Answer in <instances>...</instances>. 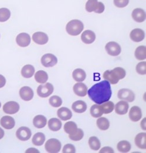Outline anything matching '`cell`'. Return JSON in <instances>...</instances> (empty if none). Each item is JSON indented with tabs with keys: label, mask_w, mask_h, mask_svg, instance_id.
I'll use <instances>...</instances> for the list:
<instances>
[{
	"label": "cell",
	"mask_w": 146,
	"mask_h": 153,
	"mask_svg": "<svg viewBox=\"0 0 146 153\" xmlns=\"http://www.w3.org/2000/svg\"><path fill=\"white\" fill-rule=\"evenodd\" d=\"M34 91L32 88L28 86L23 87L19 90L20 97L26 101L31 100L34 97Z\"/></svg>",
	"instance_id": "obj_11"
},
{
	"label": "cell",
	"mask_w": 146,
	"mask_h": 153,
	"mask_svg": "<svg viewBox=\"0 0 146 153\" xmlns=\"http://www.w3.org/2000/svg\"><path fill=\"white\" fill-rule=\"evenodd\" d=\"M84 136V133L83 130L80 128H77L76 132L74 134L69 135V137L71 140L74 141H78L81 140Z\"/></svg>",
	"instance_id": "obj_41"
},
{
	"label": "cell",
	"mask_w": 146,
	"mask_h": 153,
	"mask_svg": "<svg viewBox=\"0 0 146 153\" xmlns=\"http://www.w3.org/2000/svg\"><path fill=\"white\" fill-rule=\"evenodd\" d=\"M51 105L55 108H58L62 104V100L60 97L58 96H52L49 100Z\"/></svg>",
	"instance_id": "obj_40"
},
{
	"label": "cell",
	"mask_w": 146,
	"mask_h": 153,
	"mask_svg": "<svg viewBox=\"0 0 146 153\" xmlns=\"http://www.w3.org/2000/svg\"><path fill=\"white\" fill-rule=\"evenodd\" d=\"M11 17L10 11L6 8H0V22H5Z\"/></svg>",
	"instance_id": "obj_39"
},
{
	"label": "cell",
	"mask_w": 146,
	"mask_h": 153,
	"mask_svg": "<svg viewBox=\"0 0 146 153\" xmlns=\"http://www.w3.org/2000/svg\"><path fill=\"white\" fill-rule=\"evenodd\" d=\"M45 148L48 153H59L61 149V143L56 138H51L46 142Z\"/></svg>",
	"instance_id": "obj_4"
},
{
	"label": "cell",
	"mask_w": 146,
	"mask_h": 153,
	"mask_svg": "<svg viewBox=\"0 0 146 153\" xmlns=\"http://www.w3.org/2000/svg\"><path fill=\"white\" fill-rule=\"evenodd\" d=\"M47 123L46 118L42 115H38L33 120V124L37 128H42Z\"/></svg>",
	"instance_id": "obj_24"
},
{
	"label": "cell",
	"mask_w": 146,
	"mask_h": 153,
	"mask_svg": "<svg viewBox=\"0 0 146 153\" xmlns=\"http://www.w3.org/2000/svg\"><path fill=\"white\" fill-rule=\"evenodd\" d=\"M128 116L132 121L137 122L142 117V110L139 107L133 106L130 110Z\"/></svg>",
	"instance_id": "obj_15"
},
{
	"label": "cell",
	"mask_w": 146,
	"mask_h": 153,
	"mask_svg": "<svg viewBox=\"0 0 146 153\" xmlns=\"http://www.w3.org/2000/svg\"><path fill=\"white\" fill-rule=\"evenodd\" d=\"M117 149L120 153H128L131 150V144L128 141L123 140L118 143Z\"/></svg>",
	"instance_id": "obj_28"
},
{
	"label": "cell",
	"mask_w": 146,
	"mask_h": 153,
	"mask_svg": "<svg viewBox=\"0 0 146 153\" xmlns=\"http://www.w3.org/2000/svg\"><path fill=\"white\" fill-rule=\"evenodd\" d=\"M45 141V134L42 133H37L32 137V143L36 146H41L44 144Z\"/></svg>",
	"instance_id": "obj_33"
},
{
	"label": "cell",
	"mask_w": 146,
	"mask_h": 153,
	"mask_svg": "<svg viewBox=\"0 0 146 153\" xmlns=\"http://www.w3.org/2000/svg\"><path fill=\"white\" fill-rule=\"evenodd\" d=\"M137 73L140 74L144 76L146 74V62L145 61H142L139 62L136 68Z\"/></svg>",
	"instance_id": "obj_42"
},
{
	"label": "cell",
	"mask_w": 146,
	"mask_h": 153,
	"mask_svg": "<svg viewBox=\"0 0 146 153\" xmlns=\"http://www.w3.org/2000/svg\"><path fill=\"white\" fill-rule=\"evenodd\" d=\"M16 42L19 47H28L31 43V37L27 33H20L16 38Z\"/></svg>",
	"instance_id": "obj_12"
},
{
	"label": "cell",
	"mask_w": 146,
	"mask_h": 153,
	"mask_svg": "<svg viewBox=\"0 0 146 153\" xmlns=\"http://www.w3.org/2000/svg\"><path fill=\"white\" fill-rule=\"evenodd\" d=\"M111 93L110 84L106 80L93 85L88 91L89 97L97 104H101L109 101L111 97Z\"/></svg>",
	"instance_id": "obj_1"
},
{
	"label": "cell",
	"mask_w": 146,
	"mask_h": 153,
	"mask_svg": "<svg viewBox=\"0 0 146 153\" xmlns=\"http://www.w3.org/2000/svg\"><path fill=\"white\" fill-rule=\"evenodd\" d=\"M146 118H145L141 122V127L142 129L146 131Z\"/></svg>",
	"instance_id": "obj_47"
},
{
	"label": "cell",
	"mask_w": 146,
	"mask_h": 153,
	"mask_svg": "<svg viewBox=\"0 0 146 153\" xmlns=\"http://www.w3.org/2000/svg\"><path fill=\"white\" fill-rule=\"evenodd\" d=\"M103 78L109 81V82H110V84H116L117 83H118V82L119 81L115 76H114V74H113V73L111 72V71L110 70H107L104 73H103Z\"/></svg>",
	"instance_id": "obj_37"
},
{
	"label": "cell",
	"mask_w": 146,
	"mask_h": 153,
	"mask_svg": "<svg viewBox=\"0 0 146 153\" xmlns=\"http://www.w3.org/2000/svg\"><path fill=\"white\" fill-rule=\"evenodd\" d=\"M81 39L85 44H91L96 39L95 33L91 30H86L82 33L81 36Z\"/></svg>",
	"instance_id": "obj_21"
},
{
	"label": "cell",
	"mask_w": 146,
	"mask_h": 153,
	"mask_svg": "<svg viewBox=\"0 0 146 153\" xmlns=\"http://www.w3.org/2000/svg\"><path fill=\"white\" fill-rule=\"evenodd\" d=\"M103 114H108L111 113L114 109V104L112 101H108L100 104Z\"/></svg>",
	"instance_id": "obj_29"
},
{
	"label": "cell",
	"mask_w": 146,
	"mask_h": 153,
	"mask_svg": "<svg viewBox=\"0 0 146 153\" xmlns=\"http://www.w3.org/2000/svg\"><path fill=\"white\" fill-rule=\"evenodd\" d=\"M77 130V124L73 121H68L64 125L65 131L69 135L74 134Z\"/></svg>",
	"instance_id": "obj_31"
},
{
	"label": "cell",
	"mask_w": 146,
	"mask_h": 153,
	"mask_svg": "<svg viewBox=\"0 0 146 153\" xmlns=\"http://www.w3.org/2000/svg\"><path fill=\"white\" fill-rule=\"evenodd\" d=\"M30 152H34V153H39V152L35 149H34V148H31V149H28L25 153H30Z\"/></svg>",
	"instance_id": "obj_48"
},
{
	"label": "cell",
	"mask_w": 146,
	"mask_h": 153,
	"mask_svg": "<svg viewBox=\"0 0 146 153\" xmlns=\"http://www.w3.org/2000/svg\"><path fill=\"white\" fill-rule=\"evenodd\" d=\"M111 71L118 80L122 79L126 76V71L122 67H116Z\"/></svg>",
	"instance_id": "obj_38"
},
{
	"label": "cell",
	"mask_w": 146,
	"mask_h": 153,
	"mask_svg": "<svg viewBox=\"0 0 146 153\" xmlns=\"http://www.w3.org/2000/svg\"><path fill=\"white\" fill-rule=\"evenodd\" d=\"M19 110V105L15 101H9L3 106V111L8 114H14Z\"/></svg>",
	"instance_id": "obj_9"
},
{
	"label": "cell",
	"mask_w": 146,
	"mask_h": 153,
	"mask_svg": "<svg viewBox=\"0 0 146 153\" xmlns=\"http://www.w3.org/2000/svg\"><path fill=\"white\" fill-rule=\"evenodd\" d=\"M54 90L53 85L47 82L44 85H40L37 88V94L40 97L46 98L51 95Z\"/></svg>",
	"instance_id": "obj_5"
},
{
	"label": "cell",
	"mask_w": 146,
	"mask_h": 153,
	"mask_svg": "<svg viewBox=\"0 0 146 153\" xmlns=\"http://www.w3.org/2000/svg\"><path fill=\"white\" fill-rule=\"evenodd\" d=\"M89 145L91 150L94 151H97L101 147V143L99 140L94 136H93L89 139Z\"/></svg>",
	"instance_id": "obj_35"
},
{
	"label": "cell",
	"mask_w": 146,
	"mask_h": 153,
	"mask_svg": "<svg viewBox=\"0 0 146 153\" xmlns=\"http://www.w3.org/2000/svg\"><path fill=\"white\" fill-rule=\"evenodd\" d=\"M1 102H0V108H1Z\"/></svg>",
	"instance_id": "obj_50"
},
{
	"label": "cell",
	"mask_w": 146,
	"mask_h": 153,
	"mask_svg": "<svg viewBox=\"0 0 146 153\" xmlns=\"http://www.w3.org/2000/svg\"><path fill=\"white\" fill-rule=\"evenodd\" d=\"M33 41L39 45L46 44L49 40L48 36L46 34L43 32H37L32 36Z\"/></svg>",
	"instance_id": "obj_17"
},
{
	"label": "cell",
	"mask_w": 146,
	"mask_h": 153,
	"mask_svg": "<svg viewBox=\"0 0 146 153\" xmlns=\"http://www.w3.org/2000/svg\"><path fill=\"white\" fill-rule=\"evenodd\" d=\"M131 16L135 21L143 22L146 19V13L142 8H136L133 11Z\"/></svg>",
	"instance_id": "obj_19"
},
{
	"label": "cell",
	"mask_w": 146,
	"mask_h": 153,
	"mask_svg": "<svg viewBox=\"0 0 146 153\" xmlns=\"http://www.w3.org/2000/svg\"><path fill=\"white\" fill-rule=\"evenodd\" d=\"M97 127L103 131L107 130L110 127L109 121L105 117L99 118L96 122Z\"/></svg>",
	"instance_id": "obj_30"
},
{
	"label": "cell",
	"mask_w": 146,
	"mask_h": 153,
	"mask_svg": "<svg viewBox=\"0 0 146 153\" xmlns=\"http://www.w3.org/2000/svg\"><path fill=\"white\" fill-rule=\"evenodd\" d=\"M35 79L37 82L40 84L45 83L48 79V74L43 70L38 71L35 74Z\"/></svg>",
	"instance_id": "obj_32"
},
{
	"label": "cell",
	"mask_w": 146,
	"mask_h": 153,
	"mask_svg": "<svg viewBox=\"0 0 146 153\" xmlns=\"http://www.w3.org/2000/svg\"><path fill=\"white\" fill-rule=\"evenodd\" d=\"M91 114L94 118H99L103 114L100 104H94L91 108Z\"/></svg>",
	"instance_id": "obj_36"
},
{
	"label": "cell",
	"mask_w": 146,
	"mask_h": 153,
	"mask_svg": "<svg viewBox=\"0 0 146 153\" xmlns=\"http://www.w3.org/2000/svg\"><path fill=\"white\" fill-rule=\"evenodd\" d=\"M35 73V68L30 64L26 65L23 67L21 70V75L26 78H31Z\"/></svg>",
	"instance_id": "obj_25"
},
{
	"label": "cell",
	"mask_w": 146,
	"mask_h": 153,
	"mask_svg": "<svg viewBox=\"0 0 146 153\" xmlns=\"http://www.w3.org/2000/svg\"><path fill=\"white\" fill-rule=\"evenodd\" d=\"M100 153H114V150L112 148L110 147H103V149H101V150L99 152Z\"/></svg>",
	"instance_id": "obj_45"
},
{
	"label": "cell",
	"mask_w": 146,
	"mask_h": 153,
	"mask_svg": "<svg viewBox=\"0 0 146 153\" xmlns=\"http://www.w3.org/2000/svg\"><path fill=\"white\" fill-rule=\"evenodd\" d=\"M145 32L143 30L140 28H135L133 30L130 34V37L131 39L136 42L142 41L145 39Z\"/></svg>",
	"instance_id": "obj_13"
},
{
	"label": "cell",
	"mask_w": 146,
	"mask_h": 153,
	"mask_svg": "<svg viewBox=\"0 0 146 153\" xmlns=\"http://www.w3.org/2000/svg\"><path fill=\"white\" fill-rule=\"evenodd\" d=\"M129 104L124 100L119 101L115 105V112L119 115H125L128 113Z\"/></svg>",
	"instance_id": "obj_18"
},
{
	"label": "cell",
	"mask_w": 146,
	"mask_h": 153,
	"mask_svg": "<svg viewBox=\"0 0 146 153\" xmlns=\"http://www.w3.org/2000/svg\"><path fill=\"white\" fill-rule=\"evenodd\" d=\"M4 136V130L0 127V140L2 139Z\"/></svg>",
	"instance_id": "obj_49"
},
{
	"label": "cell",
	"mask_w": 146,
	"mask_h": 153,
	"mask_svg": "<svg viewBox=\"0 0 146 153\" xmlns=\"http://www.w3.org/2000/svg\"><path fill=\"white\" fill-rule=\"evenodd\" d=\"M84 25L83 22L78 19H73L70 21L66 26L67 33L72 36L79 35L83 31Z\"/></svg>",
	"instance_id": "obj_2"
},
{
	"label": "cell",
	"mask_w": 146,
	"mask_h": 153,
	"mask_svg": "<svg viewBox=\"0 0 146 153\" xmlns=\"http://www.w3.org/2000/svg\"><path fill=\"white\" fill-rule=\"evenodd\" d=\"M135 144L137 147L142 150L146 149V133H140L135 137Z\"/></svg>",
	"instance_id": "obj_23"
},
{
	"label": "cell",
	"mask_w": 146,
	"mask_h": 153,
	"mask_svg": "<svg viewBox=\"0 0 146 153\" xmlns=\"http://www.w3.org/2000/svg\"><path fill=\"white\" fill-rule=\"evenodd\" d=\"M105 49L108 53V54L113 57H116L119 56L121 53V47L120 45L114 41L109 42L105 47Z\"/></svg>",
	"instance_id": "obj_6"
},
{
	"label": "cell",
	"mask_w": 146,
	"mask_h": 153,
	"mask_svg": "<svg viewBox=\"0 0 146 153\" xmlns=\"http://www.w3.org/2000/svg\"><path fill=\"white\" fill-rule=\"evenodd\" d=\"M72 76L74 81L77 82H82L86 78V74L85 71L81 68L75 69L73 71Z\"/></svg>",
	"instance_id": "obj_27"
},
{
	"label": "cell",
	"mask_w": 146,
	"mask_h": 153,
	"mask_svg": "<svg viewBox=\"0 0 146 153\" xmlns=\"http://www.w3.org/2000/svg\"><path fill=\"white\" fill-rule=\"evenodd\" d=\"M72 108L76 113H83L87 110V104L83 101L78 100L73 102Z\"/></svg>",
	"instance_id": "obj_22"
},
{
	"label": "cell",
	"mask_w": 146,
	"mask_h": 153,
	"mask_svg": "<svg viewBox=\"0 0 146 153\" xmlns=\"http://www.w3.org/2000/svg\"><path fill=\"white\" fill-rule=\"evenodd\" d=\"M134 56L139 60H145L146 58V48L145 46L141 45L137 47L134 53Z\"/></svg>",
	"instance_id": "obj_34"
},
{
	"label": "cell",
	"mask_w": 146,
	"mask_h": 153,
	"mask_svg": "<svg viewBox=\"0 0 146 153\" xmlns=\"http://www.w3.org/2000/svg\"><path fill=\"white\" fill-rule=\"evenodd\" d=\"M117 96L119 99L128 102H133L135 100L134 93L131 90L127 88L120 89L118 91Z\"/></svg>",
	"instance_id": "obj_8"
},
{
	"label": "cell",
	"mask_w": 146,
	"mask_h": 153,
	"mask_svg": "<svg viewBox=\"0 0 146 153\" xmlns=\"http://www.w3.org/2000/svg\"><path fill=\"white\" fill-rule=\"evenodd\" d=\"M32 135L31 130L27 127H21L19 128L16 132V136L21 141L28 140Z\"/></svg>",
	"instance_id": "obj_10"
},
{
	"label": "cell",
	"mask_w": 146,
	"mask_h": 153,
	"mask_svg": "<svg viewBox=\"0 0 146 153\" xmlns=\"http://www.w3.org/2000/svg\"><path fill=\"white\" fill-rule=\"evenodd\" d=\"M58 62V58L52 54H46L41 58V64L45 67H52Z\"/></svg>",
	"instance_id": "obj_7"
},
{
	"label": "cell",
	"mask_w": 146,
	"mask_h": 153,
	"mask_svg": "<svg viewBox=\"0 0 146 153\" xmlns=\"http://www.w3.org/2000/svg\"><path fill=\"white\" fill-rule=\"evenodd\" d=\"M74 93L79 97H85L87 95L88 87L83 82H77L74 85L73 87Z\"/></svg>",
	"instance_id": "obj_14"
},
{
	"label": "cell",
	"mask_w": 146,
	"mask_h": 153,
	"mask_svg": "<svg viewBox=\"0 0 146 153\" xmlns=\"http://www.w3.org/2000/svg\"><path fill=\"white\" fill-rule=\"evenodd\" d=\"M105 5L102 2H98L97 0H88L86 4V10L88 12L94 11L97 14H102L105 11Z\"/></svg>",
	"instance_id": "obj_3"
},
{
	"label": "cell",
	"mask_w": 146,
	"mask_h": 153,
	"mask_svg": "<svg viewBox=\"0 0 146 153\" xmlns=\"http://www.w3.org/2000/svg\"><path fill=\"white\" fill-rule=\"evenodd\" d=\"M0 124L5 129L10 130L15 127V122L14 119L10 116H4L0 120Z\"/></svg>",
	"instance_id": "obj_16"
},
{
	"label": "cell",
	"mask_w": 146,
	"mask_h": 153,
	"mask_svg": "<svg viewBox=\"0 0 146 153\" xmlns=\"http://www.w3.org/2000/svg\"><path fill=\"white\" fill-rule=\"evenodd\" d=\"M5 84H6L5 78L0 74V88L4 87Z\"/></svg>",
	"instance_id": "obj_46"
},
{
	"label": "cell",
	"mask_w": 146,
	"mask_h": 153,
	"mask_svg": "<svg viewBox=\"0 0 146 153\" xmlns=\"http://www.w3.org/2000/svg\"><path fill=\"white\" fill-rule=\"evenodd\" d=\"M129 3V0H114V5L118 8H124Z\"/></svg>",
	"instance_id": "obj_44"
},
{
	"label": "cell",
	"mask_w": 146,
	"mask_h": 153,
	"mask_svg": "<svg viewBox=\"0 0 146 153\" xmlns=\"http://www.w3.org/2000/svg\"><path fill=\"white\" fill-rule=\"evenodd\" d=\"M62 122L56 118H51L48 121V127L52 131H58L62 127Z\"/></svg>",
	"instance_id": "obj_26"
},
{
	"label": "cell",
	"mask_w": 146,
	"mask_h": 153,
	"mask_svg": "<svg viewBox=\"0 0 146 153\" xmlns=\"http://www.w3.org/2000/svg\"><path fill=\"white\" fill-rule=\"evenodd\" d=\"M76 152V149L74 146L71 144H66L62 150L63 153H74Z\"/></svg>",
	"instance_id": "obj_43"
},
{
	"label": "cell",
	"mask_w": 146,
	"mask_h": 153,
	"mask_svg": "<svg viewBox=\"0 0 146 153\" xmlns=\"http://www.w3.org/2000/svg\"><path fill=\"white\" fill-rule=\"evenodd\" d=\"M58 117L63 121H67L72 117V111L66 107H61L57 111Z\"/></svg>",
	"instance_id": "obj_20"
}]
</instances>
